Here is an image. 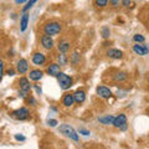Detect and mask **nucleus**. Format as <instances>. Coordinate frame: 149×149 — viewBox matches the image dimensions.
<instances>
[{
    "mask_svg": "<svg viewBox=\"0 0 149 149\" xmlns=\"http://www.w3.org/2000/svg\"><path fill=\"white\" fill-rule=\"evenodd\" d=\"M133 40L136 41V42H144V41H146L144 36H143V35H139V34L134 35V36H133Z\"/></svg>",
    "mask_w": 149,
    "mask_h": 149,
    "instance_id": "25",
    "label": "nucleus"
},
{
    "mask_svg": "<svg viewBox=\"0 0 149 149\" xmlns=\"http://www.w3.org/2000/svg\"><path fill=\"white\" fill-rule=\"evenodd\" d=\"M108 1L109 0H95V5L97 8H106L108 5Z\"/></svg>",
    "mask_w": 149,
    "mask_h": 149,
    "instance_id": "22",
    "label": "nucleus"
},
{
    "mask_svg": "<svg viewBox=\"0 0 149 149\" xmlns=\"http://www.w3.org/2000/svg\"><path fill=\"white\" fill-rule=\"evenodd\" d=\"M128 123H127V116H125L124 113H120V114H118L117 117H116V119H114V122H113V125L116 128H118V129H120V130H125L127 129V125Z\"/></svg>",
    "mask_w": 149,
    "mask_h": 149,
    "instance_id": "4",
    "label": "nucleus"
},
{
    "mask_svg": "<svg viewBox=\"0 0 149 149\" xmlns=\"http://www.w3.org/2000/svg\"><path fill=\"white\" fill-rule=\"evenodd\" d=\"M73 103H74L73 95H71V93H67V95L63 96V98H62V104H63L65 107H71Z\"/></svg>",
    "mask_w": 149,
    "mask_h": 149,
    "instance_id": "16",
    "label": "nucleus"
},
{
    "mask_svg": "<svg viewBox=\"0 0 149 149\" xmlns=\"http://www.w3.org/2000/svg\"><path fill=\"white\" fill-rule=\"evenodd\" d=\"M61 30H62V25L57 21L47 22V24L44 26V34H47V35H51V36H55V35L60 34Z\"/></svg>",
    "mask_w": 149,
    "mask_h": 149,
    "instance_id": "2",
    "label": "nucleus"
},
{
    "mask_svg": "<svg viewBox=\"0 0 149 149\" xmlns=\"http://www.w3.org/2000/svg\"><path fill=\"white\" fill-rule=\"evenodd\" d=\"M67 61H68V57L65 54L58 55V62H60V65H66Z\"/></svg>",
    "mask_w": 149,
    "mask_h": 149,
    "instance_id": "23",
    "label": "nucleus"
},
{
    "mask_svg": "<svg viewBox=\"0 0 149 149\" xmlns=\"http://www.w3.org/2000/svg\"><path fill=\"white\" fill-rule=\"evenodd\" d=\"M128 78V74L125 73V72H117L113 76V80L116 81V82H123V81H125Z\"/></svg>",
    "mask_w": 149,
    "mask_h": 149,
    "instance_id": "20",
    "label": "nucleus"
},
{
    "mask_svg": "<svg viewBox=\"0 0 149 149\" xmlns=\"http://www.w3.org/2000/svg\"><path fill=\"white\" fill-rule=\"evenodd\" d=\"M27 70H29V62H27L25 58L19 60L17 63H16V71L22 74V73H26Z\"/></svg>",
    "mask_w": 149,
    "mask_h": 149,
    "instance_id": "7",
    "label": "nucleus"
},
{
    "mask_svg": "<svg viewBox=\"0 0 149 149\" xmlns=\"http://www.w3.org/2000/svg\"><path fill=\"white\" fill-rule=\"evenodd\" d=\"M60 66H61V65H58V63H51L47 67V73L50 76L57 77V74L60 73Z\"/></svg>",
    "mask_w": 149,
    "mask_h": 149,
    "instance_id": "15",
    "label": "nucleus"
},
{
    "mask_svg": "<svg viewBox=\"0 0 149 149\" xmlns=\"http://www.w3.org/2000/svg\"><path fill=\"white\" fill-rule=\"evenodd\" d=\"M58 51L61 54H66V52H68L70 51V47H71V45H70V42L68 41H61V42L58 44Z\"/></svg>",
    "mask_w": 149,
    "mask_h": 149,
    "instance_id": "18",
    "label": "nucleus"
},
{
    "mask_svg": "<svg viewBox=\"0 0 149 149\" xmlns=\"http://www.w3.org/2000/svg\"><path fill=\"white\" fill-rule=\"evenodd\" d=\"M101 34H102V37H103V39H108L109 35H111L109 27H108V26H103V27L101 29Z\"/></svg>",
    "mask_w": 149,
    "mask_h": 149,
    "instance_id": "21",
    "label": "nucleus"
},
{
    "mask_svg": "<svg viewBox=\"0 0 149 149\" xmlns=\"http://www.w3.org/2000/svg\"><path fill=\"white\" fill-rule=\"evenodd\" d=\"M27 24H29V14H24L21 17V21H20V30L21 31H25L26 27H27Z\"/></svg>",
    "mask_w": 149,
    "mask_h": 149,
    "instance_id": "19",
    "label": "nucleus"
},
{
    "mask_svg": "<svg viewBox=\"0 0 149 149\" xmlns=\"http://www.w3.org/2000/svg\"><path fill=\"white\" fill-rule=\"evenodd\" d=\"M148 83H149V76H148Z\"/></svg>",
    "mask_w": 149,
    "mask_h": 149,
    "instance_id": "36",
    "label": "nucleus"
},
{
    "mask_svg": "<svg viewBox=\"0 0 149 149\" xmlns=\"http://www.w3.org/2000/svg\"><path fill=\"white\" fill-rule=\"evenodd\" d=\"M27 100H29V102L30 103H32V106H35V103H36V101L32 98V97H27Z\"/></svg>",
    "mask_w": 149,
    "mask_h": 149,
    "instance_id": "34",
    "label": "nucleus"
},
{
    "mask_svg": "<svg viewBox=\"0 0 149 149\" xmlns=\"http://www.w3.org/2000/svg\"><path fill=\"white\" fill-rule=\"evenodd\" d=\"M133 51L136 52L137 55H141V56H146L149 54V46L148 45H134L133 46Z\"/></svg>",
    "mask_w": 149,
    "mask_h": 149,
    "instance_id": "9",
    "label": "nucleus"
},
{
    "mask_svg": "<svg viewBox=\"0 0 149 149\" xmlns=\"http://www.w3.org/2000/svg\"><path fill=\"white\" fill-rule=\"evenodd\" d=\"M97 95H98L100 97H102V98H109V97L112 96V92L108 87L106 86H100L97 87Z\"/></svg>",
    "mask_w": 149,
    "mask_h": 149,
    "instance_id": "10",
    "label": "nucleus"
},
{
    "mask_svg": "<svg viewBox=\"0 0 149 149\" xmlns=\"http://www.w3.org/2000/svg\"><path fill=\"white\" fill-rule=\"evenodd\" d=\"M57 82L62 90H68V88H71V86L73 85V80L68 74L63 73V72H60L57 74Z\"/></svg>",
    "mask_w": 149,
    "mask_h": 149,
    "instance_id": "3",
    "label": "nucleus"
},
{
    "mask_svg": "<svg viewBox=\"0 0 149 149\" xmlns=\"http://www.w3.org/2000/svg\"><path fill=\"white\" fill-rule=\"evenodd\" d=\"M15 139H16V141H20V142H24L25 137L24 136H19V134H15Z\"/></svg>",
    "mask_w": 149,
    "mask_h": 149,
    "instance_id": "30",
    "label": "nucleus"
},
{
    "mask_svg": "<svg viewBox=\"0 0 149 149\" xmlns=\"http://www.w3.org/2000/svg\"><path fill=\"white\" fill-rule=\"evenodd\" d=\"M107 56L109 58H113V60H118V58H122L123 57V52L118 49H109L107 51Z\"/></svg>",
    "mask_w": 149,
    "mask_h": 149,
    "instance_id": "12",
    "label": "nucleus"
},
{
    "mask_svg": "<svg viewBox=\"0 0 149 149\" xmlns=\"http://www.w3.org/2000/svg\"><path fill=\"white\" fill-rule=\"evenodd\" d=\"M32 62L36 66H41L46 62V56L42 54V52H35L32 55Z\"/></svg>",
    "mask_w": 149,
    "mask_h": 149,
    "instance_id": "8",
    "label": "nucleus"
},
{
    "mask_svg": "<svg viewBox=\"0 0 149 149\" xmlns=\"http://www.w3.org/2000/svg\"><path fill=\"white\" fill-rule=\"evenodd\" d=\"M47 124L50 125V127H56L58 123H57V120H56V119H49L47 120Z\"/></svg>",
    "mask_w": 149,
    "mask_h": 149,
    "instance_id": "28",
    "label": "nucleus"
},
{
    "mask_svg": "<svg viewBox=\"0 0 149 149\" xmlns=\"http://www.w3.org/2000/svg\"><path fill=\"white\" fill-rule=\"evenodd\" d=\"M19 86H20V90L24 91L26 93H29L30 90H31V85H30V81L27 80L26 77H21L19 80Z\"/></svg>",
    "mask_w": 149,
    "mask_h": 149,
    "instance_id": "11",
    "label": "nucleus"
},
{
    "mask_svg": "<svg viewBox=\"0 0 149 149\" xmlns=\"http://www.w3.org/2000/svg\"><path fill=\"white\" fill-rule=\"evenodd\" d=\"M26 0H15V3L16 4H22V3H25Z\"/></svg>",
    "mask_w": 149,
    "mask_h": 149,
    "instance_id": "35",
    "label": "nucleus"
},
{
    "mask_svg": "<svg viewBox=\"0 0 149 149\" xmlns=\"http://www.w3.org/2000/svg\"><path fill=\"white\" fill-rule=\"evenodd\" d=\"M122 4V0H109V5L112 8H118Z\"/></svg>",
    "mask_w": 149,
    "mask_h": 149,
    "instance_id": "26",
    "label": "nucleus"
},
{
    "mask_svg": "<svg viewBox=\"0 0 149 149\" xmlns=\"http://www.w3.org/2000/svg\"><path fill=\"white\" fill-rule=\"evenodd\" d=\"M6 74H8V76H14V74H15V71H14V70H8Z\"/></svg>",
    "mask_w": 149,
    "mask_h": 149,
    "instance_id": "33",
    "label": "nucleus"
},
{
    "mask_svg": "<svg viewBox=\"0 0 149 149\" xmlns=\"http://www.w3.org/2000/svg\"><path fill=\"white\" fill-rule=\"evenodd\" d=\"M122 5H124L125 8L130 6V0H122Z\"/></svg>",
    "mask_w": 149,
    "mask_h": 149,
    "instance_id": "29",
    "label": "nucleus"
},
{
    "mask_svg": "<svg viewBox=\"0 0 149 149\" xmlns=\"http://www.w3.org/2000/svg\"><path fill=\"white\" fill-rule=\"evenodd\" d=\"M80 133H81V134H83V136H90V134H91L90 132H88V130H86V129H82V128L80 129Z\"/></svg>",
    "mask_w": 149,
    "mask_h": 149,
    "instance_id": "31",
    "label": "nucleus"
},
{
    "mask_svg": "<svg viewBox=\"0 0 149 149\" xmlns=\"http://www.w3.org/2000/svg\"><path fill=\"white\" fill-rule=\"evenodd\" d=\"M37 1V0H29V1H27V4H26V5L24 6V8H22V11H24V13H26L27 10H29V9L32 6V5H34V4Z\"/></svg>",
    "mask_w": 149,
    "mask_h": 149,
    "instance_id": "24",
    "label": "nucleus"
},
{
    "mask_svg": "<svg viewBox=\"0 0 149 149\" xmlns=\"http://www.w3.org/2000/svg\"><path fill=\"white\" fill-rule=\"evenodd\" d=\"M29 114H30V112H29V109H27V108H25V107H21V108L14 111L13 113H11L13 117L15 118V119H19V120L26 119L27 117H29Z\"/></svg>",
    "mask_w": 149,
    "mask_h": 149,
    "instance_id": "5",
    "label": "nucleus"
},
{
    "mask_svg": "<svg viewBox=\"0 0 149 149\" xmlns=\"http://www.w3.org/2000/svg\"><path fill=\"white\" fill-rule=\"evenodd\" d=\"M34 87H35V90H36V92H37V95H41V93H42V90H41V88L37 86V85H35Z\"/></svg>",
    "mask_w": 149,
    "mask_h": 149,
    "instance_id": "32",
    "label": "nucleus"
},
{
    "mask_svg": "<svg viewBox=\"0 0 149 149\" xmlns=\"http://www.w3.org/2000/svg\"><path fill=\"white\" fill-rule=\"evenodd\" d=\"M114 119H116V117L108 114V116H104V117H100L98 118V122L102 123V124H104V125H109V124H113Z\"/></svg>",
    "mask_w": 149,
    "mask_h": 149,
    "instance_id": "17",
    "label": "nucleus"
},
{
    "mask_svg": "<svg viewBox=\"0 0 149 149\" xmlns=\"http://www.w3.org/2000/svg\"><path fill=\"white\" fill-rule=\"evenodd\" d=\"M44 76V72L41 70H31L29 73V77L31 81H40Z\"/></svg>",
    "mask_w": 149,
    "mask_h": 149,
    "instance_id": "14",
    "label": "nucleus"
},
{
    "mask_svg": "<svg viewBox=\"0 0 149 149\" xmlns=\"http://www.w3.org/2000/svg\"><path fill=\"white\" fill-rule=\"evenodd\" d=\"M58 132L62 133L63 136H66L67 138L72 139V141H74V142H78V141H80L77 132H76V130L73 129V127H71L70 124H61V125L58 127Z\"/></svg>",
    "mask_w": 149,
    "mask_h": 149,
    "instance_id": "1",
    "label": "nucleus"
},
{
    "mask_svg": "<svg viewBox=\"0 0 149 149\" xmlns=\"http://www.w3.org/2000/svg\"><path fill=\"white\" fill-rule=\"evenodd\" d=\"M73 98H74V103H78V104H81L85 102L86 100V93L85 91H82V90H78L73 93Z\"/></svg>",
    "mask_w": 149,
    "mask_h": 149,
    "instance_id": "13",
    "label": "nucleus"
},
{
    "mask_svg": "<svg viewBox=\"0 0 149 149\" xmlns=\"http://www.w3.org/2000/svg\"><path fill=\"white\" fill-rule=\"evenodd\" d=\"M41 45L45 50H52L54 47V40L51 35H47V34H44L41 36Z\"/></svg>",
    "mask_w": 149,
    "mask_h": 149,
    "instance_id": "6",
    "label": "nucleus"
},
{
    "mask_svg": "<svg viewBox=\"0 0 149 149\" xmlns=\"http://www.w3.org/2000/svg\"><path fill=\"white\" fill-rule=\"evenodd\" d=\"M78 61H80V55H77V54L71 55V62L72 63H77Z\"/></svg>",
    "mask_w": 149,
    "mask_h": 149,
    "instance_id": "27",
    "label": "nucleus"
}]
</instances>
